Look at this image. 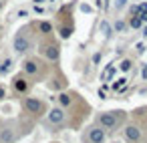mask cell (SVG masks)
<instances>
[{
  "instance_id": "6da1fadb",
  "label": "cell",
  "mask_w": 147,
  "mask_h": 143,
  "mask_svg": "<svg viewBox=\"0 0 147 143\" xmlns=\"http://www.w3.org/2000/svg\"><path fill=\"white\" fill-rule=\"evenodd\" d=\"M12 49H14L16 55H26V53H28V49H30V38H28L26 30H18V32H16L14 40H12Z\"/></svg>"
},
{
  "instance_id": "7a4b0ae2",
  "label": "cell",
  "mask_w": 147,
  "mask_h": 143,
  "mask_svg": "<svg viewBox=\"0 0 147 143\" xmlns=\"http://www.w3.org/2000/svg\"><path fill=\"white\" fill-rule=\"evenodd\" d=\"M117 115L115 111H109V113H101L99 115V127L101 129H115L117 127Z\"/></svg>"
},
{
  "instance_id": "3957f363",
  "label": "cell",
  "mask_w": 147,
  "mask_h": 143,
  "mask_svg": "<svg viewBox=\"0 0 147 143\" xmlns=\"http://www.w3.org/2000/svg\"><path fill=\"white\" fill-rule=\"evenodd\" d=\"M65 109L63 107H53L51 111H49V123H53V125H61L63 121H65Z\"/></svg>"
},
{
  "instance_id": "277c9868",
  "label": "cell",
  "mask_w": 147,
  "mask_h": 143,
  "mask_svg": "<svg viewBox=\"0 0 147 143\" xmlns=\"http://www.w3.org/2000/svg\"><path fill=\"white\" fill-rule=\"evenodd\" d=\"M24 109H26L28 113H32V115H40V113H42V103H40L38 99H34V97H28V99L24 101Z\"/></svg>"
},
{
  "instance_id": "5b68a950",
  "label": "cell",
  "mask_w": 147,
  "mask_h": 143,
  "mask_svg": "<svg viewBox=\"0 0 147 143\" xmlns=\"http://www.w3.org/2000/svg\"><path fill=\"white\" fill-rule=\"evenodd\" d=\"M125 139L131 141V143H137V141L141 139L139 127H137V125H127V127H125Z\"/></svg>"
},
{
  "instance_id": "8992f818",
  "label": "cell",
  "mask_w": 147,
  "mask_h": 143,
  "mask_svg": "<svg viewBox=\"0 0 147 143\" xmlns=\"http://www.w3.org/2000/svg\"><path fill=\"white\" fill-rule=\"evenodd\" d=\"M89 141H91V143H105V129H101V127H91V129H89Z\"/></svg>"
},
{
  "instance_id": "52a82bcc",
  "label": "cell",
  "mask_w": 147,
  "mask_h": 143,
  "mask_svg": "<svg viewBox=\"0 0 147 143\" xmlns=\"http://www.w3.org/2000/svg\"><path fill=\"white\" fill-rule=\"evenodd\" d=\"M12 89H14L16 93H26V91H28V81H26L22 75H16L14 81H12Z\"/></svg>"
},
{
  "instance_id": "ba28073f",
  "label": "cell",
  "mask_w": 147,
  "mask_h": 143,
  "mask_svg": "<svg viewBox=\"0 0 147 143\" xmlns=\"http://www.w3.org/2000/svg\"><path fill=\"white\" fill-rule=\"evenodd\" d=\"M16 141V135L10 127H2L0 129V143H14Z\"/></svg>"
},
{
  "instance_id": "9c48e42d",
  "label": "cell",
  "mask_w": 147,
  "mask_h": 143,
  "mask_svg": "<svg viewBox=\"0 0 147 143\" xmlns=\"http://www.w3.org/2000/svg\"><path fill=\"white\" fill-rule=\"evenodd\" d=\"M22 71H24L26 75H30V77H34V75L38 73V63H36V61H24V63H22Z\"/></svg>"
},
{
  "instance_id": "30bf717a",
  "label": "cell",
  "mask_w": 147,
  "mask_h": 143,
  "mask_svg": "<svg viewBox=\"0 0 147 143\" xmlns=\"http://www.w3.org/2000/svg\"><path fill=\"white\" fill-rule=\"evenodd\" d=\"M59 55H61V51H59V47H57V45H49V47L45 49V57H47L49 61H57V59H59Z\"/></svg>"
},
{
  "instance_id": "8fae6325",
  "label": "cell",
  "mask_w": 147,
  "mask_h": 143,
  "mask_svg": "<svg viewBox=\"0 0 147 143\" xmlns=\"http://www.w3.org/2000/svg\"><path fill=\"white\" fill-rule=\"evenodd\" d=\"M99 30H101V34H103L105 38H111V34H113V26H111L107 20H101V24H99Z\"/></svg>"
},
{
  "instance_id": "7c38bea8",
  "label": "cell",
  "mask_w": 147,
  "mask_h": 143,
  "mask_svg": "<svg viewBox=\"0 0 147 143\" xmlns=\"http://www.w3.org/2000/svg\"><path fill=\"white\" fill-rule=\"evenodd\" d=\"M115 71H117V69H115V65H107V69L101 73V81H111V79H113V75H115Z\"/></svg>"
},
{
  "instance_id": "4fadbf2b",
  "label": "cell",
  "mask_w": 147,
  "mask_h": 143,
  "mask_svg": "<svg viewBox=\"0 0 147 143\" xmlns=\"http://www.w3.org/2000/svg\"><path fill=\"white\" fill-rule=\"evenodd\" d=\"M125 87H127V77H119V79L113 83V91H117V93L125 91Z\"/></svg>"
},
{
  "instance_id": "5bb4252c",
  "label": "cell",
  "mask_w": 147,
  "mask_h": 143,
  "mask_svg": "<svg viewBox=\"0 0 147 143\" xmlns=\"http://www.w3.org/2000/svg\"><path fill=\"white\" fill-rule=\"evenodd\" d=\"M59 103H61V107L65 109V107H69V105L73 103V97H71L69 93H61V95H59Z\"/></svg>"
},
{
  "instance_id": "9a60e30c",
  "label": "cell",
  "mask_w": 147,
  "mask_h": 143,
  "mask_svg": "<svg viewBox=\"0 0 147 143\" xmlns=\"http://www.w3.org/2000/svg\"><path fill=\"white\" fill-rule=\"evenodd\" d=\"M10 69H12V61L10 59H6L4 63H0V75H8Z\"/></svg>"
},
{
  "instance_id": "2e32d148",
  "label": "cell",
  "mask_w": 147,
  "mask_h": 143,
  "mask_svg": "<svg viewBox=\"0 0 147 143\" xmlns=\"http://www.w3.org/2000/svg\"><path fill=\"white\" fill-rule=\"evenodd\" d=\"M59 34H61V38H63V40H67V38H71V36H73V28H71V26H61Z\"/></svg>"
},
{
  "instance_id": "e0dca14e",
  "label": "cell",
  "mask_w": 147,
  "mask_h": 143,
  "mask_svg": "<svg viewBox=\"0 0 147 143\" xmlns=\"http://www.w3.org/2000/svg\"><path fill=\"white\" fill-rule=\"evenodd\" d=\"M38 30H40L42 34H49V32H53V24L47 22V20H42V22L38 24Z\"/></svg>"
},
{
  "instance_id": "ac0fdd59",
  "label": "cell",
  "mask_w": 147,
  "mask_h": 143,
  "mask_svg": "<svg viewBox=\"0 0 147 143\" xmlns=\"http://www.w3.org/2000/svg\"><path fill=\"white\" fill-rule=\"evenodd\" d=\"M131 67H133V61H129V59H123V61H121V65H119V69H121L123 73H129V71H131Z\"/></svg>"
},
{
  "instance_id": "d6986e66",
  "label": "cell",
  "mask_w": 147,
  "mask_h": 143,
  "mask_svg": "<svg viewBox=\"0 0 147 143\" xmlns=\"http://www.w3.org/2000/svg\"><path fill=\"white\" fill-rule=\"evenodd\" d=\"M129 26H131V28H141V26H143V20H141L139 16H133L131 22H129Z\"/></svg>"
},
{
  "instance_id": "ffe728a7",
  "label": "cell",
  "mask_w": 147,
  "mask_h": 143,
  "mask_svg": "<svg viewBox=\"0 0 147 143\" xmlns=\"http://www.w3.org/2000/svg\"><path fill=\"white\" fill-rule=\"evenodd\" d=\"M125 28H127V24H125L123 20H117V22L113 24V30H117V32H123Z\"/></svg>"
},
{
  "instance_id": "44dd1931",
  "label": "cell",
  "mask_w": 147,
  "mask_h": 143,
  "mask_svg": "<svg viewBox=\"0 0 147 143\" xmlns=\"http://www.w3.org/2000/svg\"><path fill=\"white\" fill-rule=\"evenodd\" d=\"M79 8H81V12H87V14H91V12H93V6H91V4H85V2H83Z\"/></svg>"
},
{
  "instance_id": "7402d4cb",
  "label": "cell",
  "mask_w": 147,
  "mask_h": 143,
  "mask_svg": "<svg viewBox=\"0 0 147 143\" xmlns=\"http://www.w3.org/2000/svg\"><path fill=\"white\" fill-rule=\"evenodd\" d=\"M16 16H18V18H26V16H28V10H24V8H22V10H18V12H16Z\"/></svg>"
},
{
  "instance_id": "603a6c76",
  "label": "cell",
  "mask_w": 147,
  "mask_h": 143,
  "mask_svg": "<svg viewBox=\"0 0 147 143\" xmlns=\"http://www.w3.org/2000/svg\"><path fill=\"white\" fill-rule=\"evenodd\" d=\"M34 12H36V14H42V12H45V8H42L40 4H34Z\"/></svg>"
},
{
  "instance_id": "cb8c5ba5",
  "label": "cell",
  "mask_w": 147,
  "mask_h": 143,
  "mask_svg": "<svg viewBox=\"0 0 147 143\" xmlns=\"http://www.w3.org/2000/svg\"><path fill=\"white\" fill-rule=\"evenodd\" d=\"M99 61H101V53H95V57H93V63H95V65H97V63H99Z\"/></svg>"
},
{
  "instance_id": "d4e9b609",
  "label": "cell",
  "mask_w": 147,
  "mask_h": 143,
  "mask_svg": "<svg viewBox=\"0 0 147 143\" xmlns=\"http://www.w3.org/2000/svg\"><path fill=\"white\" fill-rule=\"evenodd\" d=\"M135 49H137V53H143V51H145V47H143V42H139V45H137Z\"/></svg>"
},
{
  "instance_id": "484cf974",
  "label": "cell",
  "mask_w": 147,
  "mask_h": 143,
  "mask_svg": "<svg viewBox=\"0 0 147 143\" xmlns=\"http://www.w3.org/2000/svg\"><path fill=\"white\" fill-rule=\"evenodd\" d=\"M139 18H141L143 22H147V10H145V12H141V14H139Z\"/></svg>"
},
{
  "instance_id": "4316f807",
  "label": "cell",
  "mask_w": 147,
  "mask_h": 143,
  "mask_svg": "<svg viewBox=\"0 0 147 143\" xmlns=\"http://www.w3.org/2000/svg\"><path fill=\"white\" fill-rule=\"evenodd\" d=\"M6 97V89L4 87H0V99H4Z\"/></svg>"
},
{
  "instance_id": "83f0119b",
  "label": "cell",
  "mask_w": 147,
  "mask_h": 143,
  "mask_svg": "<svg viewBox=\"0 0 147 143\" xmlns=\"http://www.w3.org/2000/svg\"><path fill=\"white\" fill-rule=\"evenodd\" d=\"M141 34H143V36H147V26H141Z\"/></svg>"
},
{
  "instance_id": "f1b7e54d",
  "label": "cell",
  "mask_w": 147,
  "mask_h": 143,
  "mask_svg": "<svg viewBox=\"0 0 147 143\" xmlns=\"http://www.w3.org/2000/svg\"><path fill=\"white\" fill-rule=\"evenodd\" d=\"M34 4H42V2H47V0H32Z\"/></svg>"
},
{
  "instance_id": "f546056e",
  "label": "cell",
  "mask_w": 147,
  "mask_h": 143,
  "mask_svg": "<svg viewBox=\"0 0 147 143\" xmlns=\"http://www.w3.org/2000/svg\"><path fill=\"white\" fill-rule=\"evenodd\" d=\"M2 6H4V4H2V0H0V10H2Z\"/></svg>"
},
{
  "instance_id": "4dcf8cb0",
  "label": "cell",
  "mask_w": 147,
  "mask_h": 143,
  "mask_svg": "<svg viewBox=\"0 0 147 143\" xmlns=\"http://www.w3.org/2000/svg\"><path fill=\"white\" fill-rule=\"evenodd\" d=\"M51 2H59V0H51Z\"/></svg>"
}]
</instances>
